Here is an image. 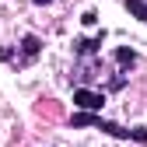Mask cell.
<instances>
[{"label":"cell","mask_w":147,"mask_h":147,"mask_svg":"<svg viewBox=\"0 0 147 147\" xmlns=\"http://www.w3.org/2000/svg\"><path fill=\"white\" fill-rule=\"evenodd\" d=\"M70 126H74V130L91 126V130H102V133L116 137V140H137V144H147V126H133V130H126V126H119V123L102 119L98 112H81V109H77V112L70 116Z\"/></svg>","instance_id":"obj_1"},{"label":"cell","mask_w":147,"mask_h":147,"mask_svg":"<svg viewBox=\"0 0 147 147\" xmlns=\"http://www.w3.org/2000/svg\"><path fill=\"white\" fill-rule=\"evenodd\" d=\"M102 74H105L102 56H77L70 81H77V84H95V81H102Z\"/></svg>","instance_id":"obj_2"},{"label":"cell","mask_w":147,"mask_h":147,"mask_svg":"<svg viewBox=\"0 0 147 147\" xmlns=\"http://www.w3.org/2000/svg\"><path fill=\"white\" fill-rule=\"evenodd\" d=\"M74 105H77L81 112H102V109H105V91L77 84V88H74Z\"/></svg>","instance_id":"obj_3"},{"label":"cell","mask_w":147,"mask_h":147,"mask_svg":"<svg viewBox=\"0 0 147 147\" xmlns=\"http://www.w3.org/2000/svg\"><path fill=\"white\" fill-rule=\"evenodd\" d=\"M102 42H105V32H98V35H77V39H74V56H98Z\"/></svg>","instance_id":"obj_4"},{"label":"cell","mask_w":147,"mask_h":147,"mask_svg":"<svg viewBox=\"0 0 147 147\" xmlns=\"http://www.w3.org/2000/svg\"><path fill=\"white\" fill-rule=\"evenodd\" d=\"M39 53H42V39H39V35H25V39H21V56H18L14 63L18 67H28Z\"/></svg>","instance_id":"obj_5"},{"label":"cell","mask_w":147,"mask_h":147,"mask_svg":"<svg viewBox=\"0 0 147 147\" xmlns=\"http://www.w3.org/2000/svg\"><path fill=\"white\" fill-rule=\"evenodd\" d=\"M112 60L119 63V70H126V74H130V67H137V53H133L130 46H119V49L112 53Z\"/></svg>","instance_id":"obj_6"},{"label":"cell","mask_w":147,"mask_h":147,"mask_svg":"<svg viewBox=\"0 0 147 147\" xmlns=\"http://www.w3.org/2000/svg\"><path fill=\"white\" fill-rule=\"evenodd\" d=\"M123 4H126V11H130L137 21H144V25H147V0H123Z\"/></svg>","instance_id":"obj_7"},{"label":"cell","mask_w":147,"mask_h":147,"mask_svg":"<svg viewBox=\"0 0 147 147\" xmlns=\"http://www.w3.org/2000/svg\"><path fill=\"white\" fill-rule=\"evenodd\" d=\"M81 21H84V25H95V21H98V11H84Z\"/></svg>","instance_id":"obj_8"},{"label":"cell","mask_w":147,"mask_h":147,"mask_svg":"<svg viewBox=\"0 0 147 147\" xmlns=\"http://www.w3.org/2000/svg\"><path fill=\"white\" fill-rule=\"evenodd\" d=\"M32 4H35V7H46V4H53V0H32Z\"/></svg>","instance_id":"obj_9"}]
</instances>
